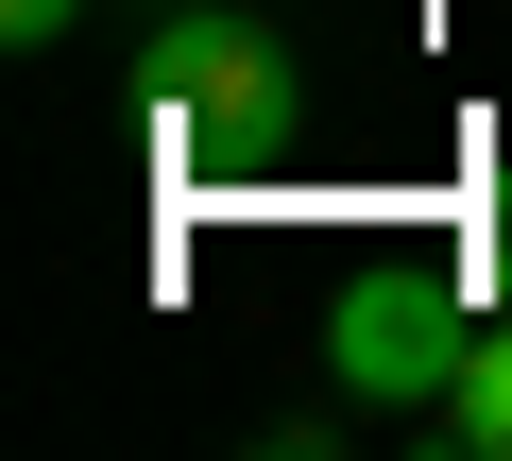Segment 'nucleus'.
Wrapping results in <instances>:
<instances>
[{
	"mask_svg": "<svg viewBox=\"0 0 512 461\" xmlns=\"http://www.w3.org/2000/svg\"><path fill=\"white\" fill-rule=\"evenodd\" d=\"M137 103L171 137V171L239 188V171H274V137H291V52L256 35V18H171L137 52Z\"/></svg>",
	"mask_w": 512,
	"mask_h": 461,
	"instance_id": "1",
	"label": "nucleus"
},
{
	"mask_svg": "<svg viewBox=\"0 0 512 461\" xmlns=\"http://www.w3.org/2000/svg\"><path fill=\"white\" fill-rule=\"evenodd\" d=\"M478 274H427V257H376V274H342L325 291V376H342V410H444V376L478 359V308H461Z\"/></svg>",
	"mask_w": 512,
	"mask_h": 461,
	"instance_id": "2",
	"label": "nucleus"
},
{
	"mask_svg": "<svg viewBox=\"0 0 512 461\" xmlns=\"http://www.w3.org/2000/svg\"><path fill=\"white\" fill-rule=\"evenodd\" d=\"M427 427H444V444H461V461H512V308H495V325H478V359H461V376H444V410H427Z\"/></svg>",
	"mask_w": 512,
	"mask_h": 461,
	"instance_id": "3",
	"label": "nucleus"
},
{
	"mask_svg": "<svg viewBox=\"0 0 512 461\" xmlns=\"http://www.w3.org/2000/svg\"><path fill=\"white\" fill-rule=\"evenodd\" d=\"M461 274H478V291L512 308V154H495V171L461 188Z\"/></svg>",
	"mask_w": 512,
	"mask_h": 461,
	"instance_id": "4",
	"label": "nucleus"
},
{
	"mask_svg": "<svg viewBox=\"0 0 512 461\" xmlns=\"http://www.w3.org/2000/svg\"><path fill=\"white\" fill-rule=\"evenodd\" d=\"M69 18H86V0H0V52H52Z\"/></svg>",
	"mask_w": 512,
	"mask_h": 461,
	"instance_id": "5",
	"label": "nucleus"
}]
</instances>
